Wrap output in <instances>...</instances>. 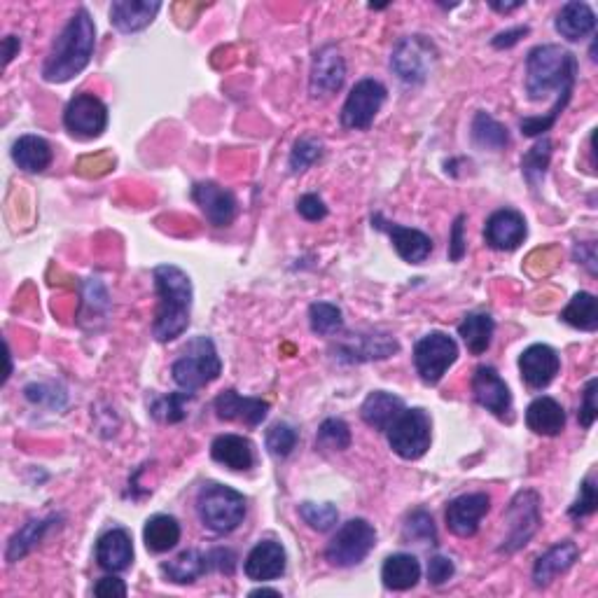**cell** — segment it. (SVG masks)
Returning a JSON list of instances; mask_svg holds the SVG:
<instances>
[{
  "mask_svg": "<svg viewBox=\"0 0 598 598\" xmlns=\"http://www.w3.org/2000/svg\"><path fill=\"white\" fill-rule=\"evenodd\" d=\"M96 47V26L92 15L80 8L64 26L59 38L54 40L50 54L43 66V78L47 82H68L89 66Z\"/></svg>",
  "mask_w": 598,
  "mask_h": 598,
  "instance_id": "cell-1",
  "label": "cell"
},
{
  "mask_svg": "<svg viewBox=\"0 0 598 598\" xmlns=\"http://www.w3.org/2000/svg\"><path fill=\"white\" fill-rule=\"evenodd\" d=\"M159 295V309L152 323V335L157 342H173L190 325L192 311V281L183 269L173 264H159L152 271Z\"/></svg>",
  "mask_w": 598,
  "mask_h": 598,
  "instance_id": "cell-2",
  "label": "cell"
},
{
  "mask_svg": "<svg viewBox=\"0 0 598 598\" xmlns=\"http://www.w3.org/2000/svg\"><path fill=\"white\" fill-rule=\"evenodd\" d=\"M577 59L559 45H538L526 59V94L531 101L547 99L552 92L573 94Z\"/></svg>",
  "mask_w": 598,
  "mask_h": 598,
  "instance_id": "cell-3",
  "label": "cell"
},
{
  "mask_svg": "<svg viewBox=\"0 0 598 598\" xmlns=\"http://www.w3.org/2000/svg\"><path fill=\"white\" fill-rule=\"evenodd\" d=\"M197 514L208 531L232 533L246 517V498L222 484H204L197 493Z\"/></svg>",
  "mask_w": 598,
  "mask_h": 598,
  "instance_id": "cell-4",
  "label": "cell"
},
{
  "mask_svg": "<svg viewBox=\"0 0 598 598\" xmlns=\"http://www.w3.org/2000/svg\"><path fill=\"white\" fill-rule=\"evenodd\" d=\"M222 363L215 344L208 337H197L187 344L176 363L171 367L173 381L187 393H197L199 388H204L220 377Z\"/></svg>",
  "mask_w": 598,
  "mask_h": 598,
  "instance_id": "cell-5",
  "label": "cell"
},
{
  "mask_svg": "<svg viewBox=\"0 0 598 598\" xmlns=\"http://www.w3.org/2000/svg\"><path fill=\"white\" fill-rule=\"evenodd\" d=\"M377 545V531L367 519H349L332 535L325 559L337 568H353L363 563Z\"/></svg>",
  "mask_w": 598,
  "mask_h": 598,
  "instance_id": "cell-6",
  "label": "cell"
},
{
  "mask_svg": "<svg viewBox=\"0 0 598 598\" xmlns=\"http://www.w3.org/2000/svg\"><path fill=\"white\" fill-rule=\"evenodd\" d=\"M505 524H507V535H505L503 545L498 547V552L514 554L517 549L528 545V540L533 538L535 531H538L542 524L538 493L531 489L519 491L517 496L512 498L510 507H507Z\"/></svg>",
  "mask_w": 598,
  "mask_h": 598,
  "instance_id": "cell-7",
  "label": "cell"
},
{
  "mask_svg": "<svg viewBox=\"0 0 598 598\" xmlns=\"http://www.w3.org/2000/svg\"><path fill=\"white\" fill-rule=\"evenodd\" d=\"M437 64V47L426 36L402 38L391 54V68L407 85H421Z\"/></svg>",
  "mask_w": 598,
  "mask_h": 598,
  "instance_id": "cell-8",
  "label": "cell"
},
{
  "mask_svg": "<svg viewBox=\"0 0 598 598\" xmlns=\"http://www.w3.org/2000/svg\"><path fill=\"white\" fill-rule=\"evenodd\" d=\"M388 444L405 461H419L430 449V416L423 409H402L388 426Z\"/></svg>",
  "mask_w": 598,
  "mask_h": 598,
  "instance_id": "cell-9",
  "label": "cell"
},
{
  "mask_svg": "<svg viewBox=\"0 0 598 598\" xmlns=\"http://www.w3.org/2000/svg\"><path fill=\"white\" fill-rule=\"evenodd\" d=\"M458 358V344L444 332H430L414 346V365L423 384L435 386Z\"/></svg>",
  "mask_w": 598,
  "mask_h": 598,
  "instance_id": "cell-10",
  "label": "cell"
},
{
  "mask_svg": "<svg viewBox=\"0 0 598 598\" xmlns=\"http://www.w3.org/2000/svg\"><path fill=\"white\" fill-rule=\"evenodd\" d=\"M64 124L75 138H82V141L101 136L108 127L106 103L89 92L73 96L64 110Z\"/></svg>",
  "mask_w": 598,
  "mask_h": 598,
  "instance_id": "cell-11",
  "label": "cell"
},
{
  "mask_svg": "<svg viewBox=\"0 0 598 598\" xmlns=\"http://www.w3.org/2000/svg\"><path fill=\"white\" fill-rule=\"evenodd\" d=\"M386 101V87L381 82L367 78L360 80L351 89L349 99L342 108V124L346 129H370L374 117L384 106Z\"/></svg>",
  "mask_w": 598,
  "mask_h": 598,
  "instance_id": "cell-12",
  "label": "cell"
},
{
  "mask_svg": "<svg viewBox=\"0 0 598 598\" xmlns=\"http://www.w3.org/2000/svg\"><path fill=\"white\" fill-rule=\"evenodd\" d=\"M472 395H475L477 405L491 412L496 419L512 421V393L493 367H477L475 377H472Z\"/></svg>",
  "mask_w": 598,
  "mask_h": 598,
  "instance_id": "cell-13",
  "label": "cell"
},
{
  "mask_svg": "<svg viewBox=\"0 0 598 598\" xmlns=\"http://www.w3.org/2000/svg\"><path fill=\"white\" fill-rule=\"evenodd\" d=\"M346 64L335 45H325L316 52L314 66H311L309 92L314 99H328L344 87Z\"/></svg>",
  "mask_w": 598,
  "mask_h": 598,
  "instance_id": "cell-14",
  "label": "cell"
},
{
  "mask_svg": "<svg viewBox=\"0 0 598 598\" xmlns=\"http://www.w3.org/2000/svg\"><path fill=\"white\" fill-rule=\"evenodd\" d=\"M491 510V498L486 493H465L449 503L447 519L449 531L458 535V538H472L477 533L479 521L484 519V514Z\"/></svg>",
  "mask_w": 598,
  "mask_h": 598,
  "instance_id": "cell-15",
  "label": "cell"
},
{
  "mask_svg": "<svg viewBox=\"0 0 598 598\" xmlns=\"http://www.w3.org/2000/svg\"><path fill=\"white\" fill-rule=\"evenodd\" d=\"M192 199L197 201L201 213L206 215V220L213 227L232 225L236 213H239V204H236L234 194L218 183H211V180L194 185Z\"/></svg>",
  "mask_w": 598,
  "mask_h": 598,
  "instance_id": "cell-16",
  "label": "cell"
},
{
  "mask_svg": "<svg viewBox=\"0 0 598 598\" xmlns=\"http://www.w3.org/2000/svg\"><path fill=\"white\" fill-rule=\"evenodd\" d=\"M559 367H561L559 353L547 344L528 346L519 358L521 379L526 381V386L535 388V391H540V388H547L552 384L556 374H559Z\"/></svg>",
  "mask_w": 598,
  "mask_h": 598,
  "instance_id": "cell-17",
  "label": "cell"
},
{
  "mask_svg": "<svg viewBox=\"0 0 598 598\" xmlns=\"http://www.w3.org/2000/svg\"><path fill=\"white\" fill-rule=\"evenodd\" d=\"M528 234L524 215L512 211V208H503V211H496L486 220L484 236L486 243L493 250H503V253H510V250H517L521 243H524Z\"/></svg>",
  "mask_w": 598,
  "mask_h": 598,
  "instance_id": "cell-18",
  "label": "cell"
},
{
  "mask_svg": "<svg viewBox=\"0 0 598 598\" xmlns=\"http://www.w3.org/2000/svg\"><path fill=\"white\" fill-rule=\"evenodd\" d=\"M372 222L381 229V232L391 236L395 250H398V255L405 262L423 264L430 257V253H433V239H430L428 234L419 232V229L391 225V222L381 220V215H374Z\"/></svg>",
  "mask_w": 598,
  "mask_h": 598,
  "instance_id": "cell-19",
  "label": "cell"
},
{
  "mask_svg": "<svg viewBox=\"0 0 598 598\" xmlns=\"http://www.w3.org/2000/svg\"><path fill=\"white\" fill-rule=\"evenodd\" d=\"M285 561H288V556H285L281 542L262 540L250 549L246 563H243V570H246L248 580L269 582L285 573Z\"/></svg>",
  "mask_w": 598,
  "mask_h": 598,
  "instance_id": "cell-20",
  "label": "cell"
},
{
  "mask_svg": "<svg viewBox=\"0 0 598 598\" xmlns=\"http://www.w3.org/2000/svg\"><path fill=\"white\" fill-rule=\"evenodd\" d=\"M215 414L222 421H241L255 428L267 419L269 405L260 398H243L236 391H225L215 398Z\"/></svg>",
  "mask_w": 598,
  "mask_h": 598,
  "instance_id": "cell-21",
  "label": "cell"
},
{
  "mask_svg": "<svg viewBox=\"0 0 598 598\" xmlns=\"http://www.w3.org/2000/svg\"><path fill=\"white\" fill-rule=\"evenodd\" d=\"M159 10V0H115L110 5V24L122 33H136L148 29Z\"/></svg>",
  "mask_w": 598,
  "mask_h": 598,
  "instance_id": "cell-22",
  "label": "cell"
},
{
  "mask_svg": "<svg viewBox=\"0 0 598 598\" xmlns=\"http://www.w3.org/2000/svg\"><path fill=\"white\" fill-rule=\"evenodd\" d=\"M96 561L108 573H122L134 561V545L131 535L124 528H113L106 535H101L96 542Z\"/></svg>",
  "mask_w": 598,
  "mask_h": 598,
  "instance_id": "cell-23",
  "label": "cell"
},
{
  "mask_svg": "<svg viewBox=\"0 0 598 598\" xmlns=\"http://www.w3.org/2000/svg\"><path fill=\"white\" fill-rule=\"evenodd\" d=\"M577 559H580V549H577L575 542L570 540L556 542L554 547H549L547 552L538 556V561H535L533 584L535 587H547L556 575L566 573Z\"/></svg>",
  "mask_w": 598,
  "mask_h": 598,
  "instance_id": "cell-24",
  "label": "cell"
},
{
  "mask_svg": "<svg viewBox=\"0 0 598 598\" xmlns=\"http://www.w3.org/2000/svg\"><path fill=\"white\" fill-rule=\"evenodd\" d=\"M211 456L215 463L225 465L234 472H246L255 465L253 444L241 435H220L211 444Z\"/></svg>",
  "mask_w": 598,
  "mask_h": 598,
  "instance_id": "cell-25",
  "label": "cell"
},
{
  "mask_svg": "<svg viewBox=\"0 0 598 598\" xmlns=\"http://www.w3.org/2000/svg\"><path fill=\"white\" fill-rule=\"evenodd\" d=\"M594 29H596L594 10H591L587 3H580V0L566 3L559 15H556V31L561 33V38L570 40V43H577V40L591 36Z\"/></svg>",
  "mask_w": 598,
  "mask_h": 598,
  "instance_id": "cell-26",
  "label": "cell"
},
{
  "mask_svg": "<svg viewBox=\"0 0 598 598\" xmlns=\"http://www.w3.org/2000/svg\"><path fill=\"white\" fill-rule=\"evenodd\" d=\"M526 426L535 435L554 437L566 428V412L554 398H538L526 409Z\"/></svg>",
  "mask_w": 598,
  "mask_h": 598,
  "instance_id": "cell-27",
  "label": "cell"
},
{
  "mask_svg": "<svg viewBox=\"0 0 598 598\" xmlns=\"http://www.w3.org/2000/svg\"><path fill=\"white\" fill-rule=\"evenodd\" d=\"M402 409H405V402H402L398 395L374 391L367 395L363 407H360V416H363V421L370 428L388 430V426L402 414Z\"/></svg>",
  "mask_w": 598,
  "mask_h": 598,
  "instance_id": "cell-28",
  "label": "cell"
},
{
  "mask_svg": "<svg viewBox=\"0 0 598 598\" xmlns=\"http://www.w3.org/2000/svg\"><path fill=\"white\" fill-rule=\"evenodd\" d=\"M398 342L388 335H353V339L339 346V353L346 356L353 363H363V360H381L398 353Z\"/></svg>",
  "mask_w": 598,
  "mask_h": 598,
  "instance_id": "cell-29",
  "label": "cell"
},
{
  "mask_svg": "<svg viewBox=\"0 0 598 598\" xmlns=\"http://www.w3.org/2000/svg\"><path fill=\"white\" fill-rule=\"evenodd\" d=\"M384 587L391 591H407L421 580V563L414 554H393L384 561L381 568Z\"/></svg>",
  "mask_w": 598,
  "mask_h": 598,
  "instance_id": "cell-30",
  "label": "cell"
},
{
  "mask_svg": "<svg viewBox=\"0 0 598 598\" xmlns=\"http://www.w3.org/2000/svg\"><path fill=\"white\" fill-rule=\"evenodd\" d=\"M211 570L208 563V554L199 552V549H185L176 559L162 563V573L173 584H192L197 582L201 575H206Z\"/></svg>",
  "mask_w": 598,
  "mask_h": 598,
  "instance_id": "cell-31",
  "label": "cell"
},
{
  "mask_svg": "<svg viewBox=\"0 0 598 598\" xmlns=\"http://www.w3.org/2000/svg\"><path fill=\"white\" fill-rule=\"evenodd\" d=\"M12 159H15L19 169L40 173L52 164V148L40 136H22L12 145Z\"/></svg>",
  "mask_w": 598,
  "mask_h": 598,
  "instance_id": "cell-32",
  "label": "cell"
},
{
  "mask_svg": "<svg viewBox=\"0 0 598 598\" xmlns=\"http://www.w3.org/2000/svg\"><path fill=\"white\" fill-rule=\"evenodd\" d=\"M143 540L152 554L171 552L180 542L178 519L171 517V514H155L143 528Z\"/></svg>",
  "mask_w": 598,
  "mask_h": 598,
  "instance_id": "cell-33",
  "label": "cell"
},
{
  "mask_svg": "<svg viewBox=\"0 0 598 598\" xmlns=\"http://www.w3.org/2000/svg\"><path fill=\"white\" fill-rule=\"evenodd\" d=\"M470 136L472 143L482 150H491V152H500L510 145V134H507V127H503L498 120H493L489 113L479 110L472 120L470 127Z\"/></svg>",
  "mask_w": 598,
  "mask_h": 598,
  "instance_id": "cell-34",
  "label": "cell"
},
{
  "mask_svg": "<svg viewBox=\"0 0 598 598\" xmlns=\"http://www.w3.org/2000/svg\"><path fill=\"white\" fill-rule=\"evenodd\" d=\"M493 330H496V323L489 314H470L458 325V335H461L472 356H482L489 351Z\"/></svg>",
  "mask_w": 598,
  "mask_h": 598,
  "instance_id": "cell-35",
  "label": "cell"
},
{
  "mask_svg": "<svg viewBox=\"0 0 598 598\" xmlns=\"http://www.w3.org/2000/svg\"><path fill=\"white\" fill-rule=\"evenodd\" d=\"M561 321L568 323L570 328L596 332L598 330L596 297L591 295V292H577V295L570 299L568 307L561 311Z\"/></svg>",
  "mask_w": 598,
  "mask_h": 598,
  "instance_id": "cell-36",
  "label": "cell"
},
{
  "mask_svg": "<svg viewBox=\"0 0 598 598\" xmlns=\"http://www.w3.org/2000/svg\"><path fill=\"white\" fill-rule=\"evenodd\" d=\"M52 521H54V517H50V519H31L29 524L22 528V531H17L15 535H12L8 552H5V559H8L10 563L24 559V556L29 554L31 549L45 538L47 528L52 526Z\"/></svg>",
  "mask_w": 598,
  "mask_h": 598,
  "instance_id": "cell-37",
  "label": "cell"
},
{
  "mask_svg": "<svg viewBox=\"0 0 598 598\" xmlns=\"http://www.w3.org/2000/svg\"><path fill=\"white\" fill-rule=\"evenodd\" d=\"M549 159H552V141L549 138H542V141L535 143L521 159V173L533 187H538L540 180L545 178Z\"/></svg>",
  "mask_w": 598,
  "mask_h": 598,
  "instance_id": "cell-38",
  "label": "cell"
},
{
  "mask_svg": "<svg viewBox=\"0 0 598 598\" xmlns=\"http://www.w3.org/2000/svg\"><path fill=\"white\" fill-rule=\"evenodd\" d=\"M309 323H311V330H314L316 335H323V337L337 335V332H342V328H344L342 309L335 307V304H330V302L311 304Z\"/></svg>",
  "mask_w": 598,
  "mask_h": 598,
  "instance_id": "cell-39",
  "label": "cell"
},
{
  "mask_svg": "<svg viewBox=\"0 0 598 598\" xmlns=\"http://www.w3.org/2000/svg\"><path fill=\"white\" fill-rule=\"evenodd\" d=\"M192 400V393H169L162 398H155L150 412L162 423H180L187 416V402Z\"/></svg>",
  "mask_w": 598,
  "mask_h": 598,
  "instance_id": "cell-40",
  "label": "cell"
},
{
  "mask_svg": "<svg viewBox=\"0 0 598 598\" xmlns=\"http://www.w3.org/2000/svg\"><path fill=\"white\" fill-rule=\"evenodd\" d=\"M316 447L330 449V451L349 449L351 447V428L346 426V421H342V419L323 421V426L318 428V435H316Z\"/></svg>",
  "mask_w": 598,
  "mask_h": 598,
  "instance_id": "cell-41",
  "label": "cell"
},
{
  "mask_svg": "<svg viewBox=\"0 0 598 598\" xmlns=\"http://www.w3.org/2000/svg\"><path fill=\"white\" fill-rule=\"evenodd\" d=\"M299 517L318 533L330 531L339 521V510L332 503H302L299 505Z\"/></svg>",
  "mask_w": 598,
  "mask_h": 598,
  "instance_id": "cell-42",
  "label": "cell"
},
{
  "mask_svg": "<svg viewBox=\"0 0 598 598\" xmlns=\"http://www.w3.org/2000/svg\"><path fill=\"white\" fill-rule=\"evenodd\" d=\"M323 157V143L318 138L304 136L292 145L290 152V171L292 173H302L307 171L311 164H316L318 159Z\"/></svg>",
  "mask_w": 598,
  "mask_h": 598,
  "instance_id": "cell-43",
  "label": "cell"
},
{
  "mask_svg": "<svg viewBox=\"0 0 598 598\" xmlns=\"http://www.w3.org/2000/svg\"><path fill=\"white\" fill-rule=\"evenodd\" d=\"M405 538L416 540L421 545H435L437 542V528L433 517L426 510H416L409 514L405 524Z\"/></svg>",
  "mask_w": 598,
  "mask_h": 598,
  "instance_id": "cell-44",
  "label": "cell"
},
{
  "mask_svg": "<svg viewBox=\"0 0 598 598\" xmlns=\"http://www.w3.org/2000/svg\"><path fill=\"white\" fill-rule=\"evenodd\" d=\"M297 447V430L288 423H274L267 433V449L271 456L285 458Z\"/></svg>",
  "mask_w": 598,
  "mask_h": 598,
  "instance_id": "cell-45",
  "label": "cell"
},
{
  "mask_svg": "<svg viewBox=\"0 0 598 598\" xmlns=\"http://www.w3.org/2000/svg\"><path fill=\"white\" fill-rule=\"evenodd\" d=\"M598 507V493H596V484H594V477H587L580 486V496H577V500L573 505H570L568 514L573 517L575 521L580 519H587L591 517V514L596 512Z\"/></svg>",
  "mask_w": 598,
  "mask_h": 598,
  "instance_id": "cell-46",
  "label": "cell"
},
{
  "mask_svg": "<svg viewBox=\"0 0 598 598\" xmlns=\"http://www.w3.org/2000/svg\"><path fill=\"white\" fill-rule=\"evenodd\" d=\"M596 388H598V381L596 379H591L589 384L584 386L582 405H580V412H577V419H580V426L582 428H591L596 423V416H598Z\"/></svg>",
  "mask_w": 598,
  "mask_h": 598,
  "instance_id": "cell-47",
  "label": "cell"
},
{
  "mask_svg": "<svg viewBox=\"0 0 598 598\" xmlns=\"http://www.w3.org/2000/svg\"><path fill=\"white\" fill-rule=\"evenodd\" d=\"M297 213L302 215L304 220L318 222L328 218V206L323 204V199L318 194H304V197L297 199Z\"/></svg>",
  "mask_w": 598,
  "mask_h": 598,
  "instance_id": "cell-48",
  "label": "cell"
},
{
  "mask_svg": "<svg viewBox=\"0 0 598 598\" xmlns=\"http://www.w3.org/2000/svg\"><path fill=\"white\" fill-rule=\"evenodd\" d=\"M456 573L454 561L447 559V556H433L428 561V582L435 584V587H442L447 584Z\"/></svg>",
  "mask_w": 598,
  "mask_h": 598,
  "instance_id": "cell-49",
  "label": "cell"
},
{
  "mask_svg": "<svg viewBox=\"0 0 598 598\" xmlns=\"http://www.w3.org/2000/svg\"><path fill=\"white\" fill-rule=\"evenodd\" d=\"M208 563H211V570H220V573L232 575L236 568V554L232 549H225V547L211 549V552H208Z\"/></svg>",
  "mask_w": 598,
  "mask_h": 598,
  "instance_id": "cell-50",
  "label": "cell"
},
{
  "mask_svg": "<svg viewBox=\"0 0 598 598\" xmlns=\"http://www.w3.org/2000/svg\"><path fill=\"white\" fill-rule=\"evenodd\" d=\"M94 594L101 596V598H124L127 596V584H124L120 577H101L99 582L94 584Z\"/></svg>",
  "mask_w": 598,
  "mask_h": 598,
  "instance_id": "cell-51",
  "label": "cell"
},
{
  "mask_svg": "<svg viewBox=\"0 0 598 598\" xmlns=\"http://www.w3.org/2000/svg\"><path fill=\"white\" fill-rule=\"evenodd\" d=\"M463 222L465 215H458L454 222V229H451V241H449V257L454 262L461 260L465 255V239H463Z\"/></svg>",
  "mask_w": 598,
  "mask_h": 598,
  "instance_id": "cell-52",
  "label": "cell"
},
{
  "mask_svg": "<svg viewBox=\"0 0 598 598\" xmlns=\"http://www.w3.org/2000/svg\"><path fill=\"white\" fill-rule=\"evenodd\" d=\"M54 391H57L54 386L33 384V386H26V398H29L31 402H40V405L50 402V407H61V402H57V395H54Z\"/></svg>",
  "mask_w": 598,
  "mask_h": 598,
  "instance_id": "cell-53",
  "label": "cell"
},
{
  "mask_svg": "<svg viewBox=\"0 0 598 598\" xmlns=\"http://www.w3.org/2000/svg\"><path fill=\"white\" fill-rule=\"evenodd\" d=\"M575 257L580 260V264H584V267L589 269L591 276L596 274V246H594V241L580 243V246L575 248Z\"/></svg>",
  "mask_w": 598,
  "mask_h": 598,
  "instance_id": "cell-54",
  "label": "cell"
},
{
  "mask_svg": "<svg viewBox=\"0 0 598 598\" xmlns=\"http://www.w3.org/2000/svg\"><path fill=\"white\" fill-rule=\"evenodd\" d=\"M524 36H528V26H519V29L498 33V36L493 38V47H496V50H505V47L517 45Z\"/></svg>",
  "mask_w": 598,
  "mask_h": 598,
  "instance_id": "cell-55",
  "label": "cell"
},
{
  "mask_svg": "<svg viewBox=\"0 0 598 598\" xmlns=\"http://www.w3.org/2000/svg\"><path fill=\"white\" fill-rule=\"evenodd\" d=\"M19 50H22V40H19L17 36H8V38L3 40V57H5V66H8L10 61L17 57Z\"/></svg>",
  "mask_w": 598,
  "mask_h": 598,
  "instance_id": "cell-56",
  "label": "cell"
},
{
  "mask_svg": "<svg viewBox=\"0 0 598 598\" xmlns=\"http://www.w3.org/2000/svg\"><path fill=\"white\" fill-rule=\"evenodd\" d=\"M491 8L496 10V12H514V10H519V8H524V0H517V3H496V0H493L491 3Z\"/></svg>",
  "mask_w": 598,
  "mask_h": 598,
  "instance_id": "cell-57",
  "label": "cell"
},
{
  "mask_svg": "<svg viewBox=\"0 0 598 598\" xmlns=\"http://www.w3.org/2000/svg\"><path fill=\"white\" fill-rule=\"evenodd\" d=\"M262 594H264V596H281V594H278V591H276V589H267V587H262V589H255V591H250V596H262Z\"/></svg>",
  "mask_w": 598,
  "mask_h": 598,
  "instance_id": "cell-58",
  "label": "cell"
}]
</instances>
